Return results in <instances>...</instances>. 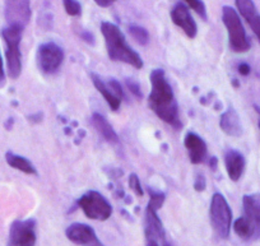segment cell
Masks as SVG:
<instances>
[{
	"label": "cell",
	"instance_id": "6da1fadb",
	"mask_svg": "<svg viewBox=\"0 0 260 246\" xmlns=\"http://www.w3.org/2000/svg\"><path fill=\"white\" fill-rule=\"evenodd\" d=\"M151 94L148 96V105L158 119L175 129H180L182 122L180 120L179 104L175 97L174 89L166 78V73L161 68L153 69L149 74Z\"/></svg>",
	"mask_w": 260,
	"mask_h": 246
},
{
	"label": "cell",
	"instance_id": "7a4b0ae2",
	"mask_svg": "<svg viewBox=\"0 0 260 246\" xmlns=\"http://www.w3.org/2000/svg\"><path fill=\"white\" fill-rule=\"evenodd\" d=\"M101 32L106 44L107 55L112 62L129 64L136 69H142L144 65L141 55L127 45L121 29L111 22H102Z\"/></svg>",
	"mask_w": 260,
	"mask_h": 246
},
{
	"label": "cell",
	"instance_id": "3957f363",
	"mask_svg": "<svg viewBox=\"0 0 260 246\" xmlns=\"http://www.w3.org/2000/svg\"><path fill=\"white\" fill-rule=\"evenodd\" d=\"M23 29L24 28L18 26H8L2 31V36L7 46V72L12 79H17L22 73L21 41Z\"/></svg>",
	"mask_w": 260,
	"mask_h": 246
},
{
	"label": "cell",
	"instance_id": "277c9868",
	"mask_svg": "<svg viewBox=\"0 0 260 246\" xmlns=\"http://www.w3.org/2000/svg\"><path fill=\"white\" fill-rule=\"evenodd\" d=\"M222 22L229 34V44L232 51L239 52V54L249 51L251 44H250V40L239 13L232 7L224 6L222 8Z\"/></svg>",
	"mask_w": 260,
	"mask_h": 246
},
{
	"label": "cell",
	"instance_id": "5b68a950",
	"mask_svg": "<svg viewBox=\"0 0 260 246\" xmlns=\"http://www.w3.org/2000/svg\"><path fill=\"white\" fill-rule=\"evenodd\" d=\"M209 220H211L212 228L218 237H230L232 227V210L226 198L219 193H214L211 199Z\"/></svg>",
	"mask_w": 260,
	"mask_h": 246
},
{
	"label": "cell",
	"instance_id": "8992f818",
	"mask_svg": "<svg viewBox=\"0 0 260 246\" xmlns=\"http://www.w3.org/2000/svg\"><path fill=\"white\" fill-rule=\"evenodd\" d=\"M78 207L87 218L94 221H107L112 214V205L96 190H89L78 199Z\"/></svg>",
	"mask_w": 260,
	"mask_h": 246
},
{
	"label": "cell",
	"instance_id": "52a82bcc",
	"mask_svg": "<svg viewBox=\"0 0 260 246\" xmlns=\"http://www.w3.org/2000/svg\"><path fill=\"white\" fill-rule=\"evenodd\" d=\"M37 67L45 74H55L64 62V50L55 42H45L37 49Z\"/></svg>",
	"mask_w": 260,
	"mask_h": 246
},
{
	"label": "cell",
	"instance_id": "ba28073f",
	"mask_svg": "<svg viewBox=\"0 0 260 246\" xmlns=\"http://www.w3.org/2000/svg\"><path fill=\"white\" fill-rule=\"evenodd\" d=\"M36 228L37 223L32 218L14 221L9 228L8 246H36Z\"/></svg>",
	"mask_w": 260,
	"mask_h": 246
},
{
	"label": "cell",
	"instance_id": "9c48e42d",
	"mask_svg": "<svg viewBox=\"0 0 260 246\" xmlns=\"http://www.w3.org/2000/svg\"><path fill=\"white\" fill-rule=\"evenodd\" d=\"M6 19L8 26L24 28L31 19L29 0H6Z\"/></svg>",
	"mask_w": 260,
	"mask_h": 246
},
{
	"label": "cell",
	"instance_id": "30bf717a",
	"mask_svg": "<svg viewBox=\"0 0 260 246\" xmlns=\"http://www.w3.org/2000/svg\"><path fill=\"white\" fill-rule=\"evenodd\" d=\"M170 17H171V21L177 27H180L189 39H194L197 36V34H198V26H197L194 18L190 14L189 8L184 3H177L172 8Z\"/></svg>",
	"mask_w": 260,
	"mask_h": 246
},
{
	"label": "cell",
	"instance_id": "8fae6325",
	"mask_svg": "<svg viewBox=\"0 0 260 246\" xmlns=\"http://www.w3.org/2000/svg\"><path fill=\"white\" fill-rule=\"evenodd\" d=\"M244 216L254 230V238L260 237V194L244 195L242 198Z\"/></svg>",
	"mask_w": 260,
	"mask_h": 246
},
{
	"label": "cell",
	"instance_id": "7c38bea8",
	"mask_svg": "<svg viewBox=\"0 0 260 246\" xmlns=\"http://www.w3.org/2000/svg\"><path fill=\"white\" fill-rule=\"evenodd\" d=\"M184 145L189 155V160L192 165H199L207 160L208 147L203 138L199 137L197 133L189 132L184 138Z\"/></svg>",
	"mask_w": 260,
	"mask_h": 246
},
{
	"label": "cell",
	"instance_id": "4fadbf2b",
	"mask_svg": "<svg viewBox=\"0 0 260 246\" xmlns=\"http://www.w3.org/2000/svg\"><path fill=\"white\" fill-rule=\"evenodd\" d=\"M65 236L69 241H72L76 245L86 246L93 240H96L97 235L94 232L93 227L86 223H72L67 230H65Z\"/></svg>",
	"mask_w": 260,
	"mask_h": 246
},
{
	"label": "cell",
	"instance_id": "5bb4252c",
	"mask_svg": "<svg viewBox=\"0 0 260 246\" xmlns=\"http://www.w3.org/2000/svg\"><path fill=\"white\" fill-rule=\"evenodd\" d=\"M235 3H236L239 13L247 22L250 28L256 36L257 41L260 42V14L255 7L254 2L252 0H235Z\"/></svg>",
	"mask_w": 260,
	"mask_h": 246
},
{
	"label": "cell",
	"instance_id": "9a60e30c",
	"mask_svg": "<svg viewBox=\"0 0 260 246\" xmlns=\"http://www.w3.org/2000/svg\"><path fill=\"white\" fill-rule=\"evenodd\" d=\"M144 232L147 240H165V228L161 218L157 214V210L147 205L146 209V223H144Z\"/></svg>",
	"mask_w": 260,
	"mask_h": 246
},
{
	"label": "cell",
	"instance_id": "2e32d148",
	"mask_svg": "<svg viewBox=\"0 0 260 246\" xmlns=\"http://www.w3.org/2000/svg\"><path fill=\"white\" fill-rule=\"evenodd\" d=\"M224 166L227 175L232 181H239L245 170V157L236 149H230L224 153Z\"/></svg>",
	"mask_w": 260,
	"mask_h": 246
},
{
	"label": "cell",
	"instance_id": "e0dca14e",
	"mask_svg": "<svg viewBox=\"0 0 260 246\" xmlns=\"http://www.w3.org/2000/svg\"><path fill=\"white\" fill-rule=\"evenodd\" d=\"M219 127H221L222 132L230 137H241L242 135L241 120H240L239 114L232 107H230L227 111L221 115Z\"/></svg>",
	"mask_w": 260,
	"mask_h": 246
},
{
	"label": "cell",
	"instance_id": "ac0fdd59",
	"mask_svg": "<svg viewBox=\"0 0 260 246\" xmlns=\"http://www.w3.org/2000/svg\"><path fill=\"white\" fill-rule=\"evenodd\" d=\"M89 75H91V79H92V83H93V86L96 87L97 91L102 95V97H104L105 101L107 102V105L111 107L112 111H117V110L120 109V105H121V100L112 94V91L110 89V87L107 86V82H105V80L102 79L99 74H96V73H91Z\"/></svg>",
	"mask_w": 260,
	"mask_h": 246
},
{
	"label": "cell",
	"instance_id": "d6986e66",
	"mask_svg": "<svg viewBox=\"0 0 260 246\" xmlns=\"http://www.w3.org/2000/svg\"><path fill=\"white\" fill-rule=\"evenodd\" d=\"M92 124L96 128L97 132L105 138V140H107L109 143L119 142V135L116 134V132L114 130L112 125L107 121V119L104 115L99 114V112H94V114L92 115Z\"/></svg>",
	"mask_w": 260,
	"mask_h": 246
},
{
	"label": "cell",
	"instance_id": "ffe728a7",
	"mask_svg": "<svg viewBox=\"0 0 260 246\" xmlns=\"http://www.w3.org/2000/svg\"><path fill=\"white\" fill-rule=\"evenodd\" d=\"M6 161L9 166L13 167V169L19 170V171L24 172V174L28 175H36L37 171L35 169V166L31 163V161L27 160V158L22 157V156L16 155L13 152H7L6 153Z\"/></svg>",
	"mask_w": 260,
	"mask_h": 246
},
{
	"label": "cell",
	"instance_id": "44dd1931",
	"mask_svg": "<svg viewBox=\"0 0 260 246\" xmlns=\"http://www.w3.org/2000/svg\"><path fill=\"white\" fill-rule=\"evenodd\" d=\"M234 231L240 238L242 240H250V238H254V230L250 226V223L245 220L244 217L237 218L234 222Z\"/></svg>",
	"mask_w": 260,
	"mask_h": 246
},
{
	"label": "cell",
	"instance_id": "7402d4cb",
	"mask_svg": "<svg viewBox=\"0 0 260 246\" xmlns=\"http://www.w3.org/2000/svg\"><path fill=\"white\" fill-rule=\"evenodd\" d=\"M127 29H129L130 36L133 37V39L136 40L139 45H142V46H146V45L149 42V34L144 27L137 26V24H132V26H129V28Z\"/></svg>",
	"mask_w": 260,
	"mask_h": 246
},
{
	"label": "cell",
	"instance_id": "603a6c76",
	"mask_svg": "<svg viewBox=\"0 0 260 246\" xmlns=\"http://www.w3.org/2000/svg\"><path fill=\"white\" fill-rule=\"evenodd\" d=\"M184 3L189 8H191L203 21H207L208 16H207V8L203 0H184Z\"/></svg>",
	"mask_w": 260,
	"mask_h": 246
},
{
	"label": "cell",
	"instance_id": "cb8c5ba5",
	"mask_svg": "<svg viewBox=\"0 0 260 246\" xmlns=\"http://www.w3.org/2000/svg\"><path fill=\"white\" fill-rule=\"evenodd\" d=\"M165 200H166V195L162 192H156V190L149 189V202L148 207H152L153 209L158 210L159 208H162Z\"/></svg>",
	"mask_w": 260,
	"mask_h": 246
},
{
	"label": "cell",
	"instance_id": "d4e9b609",
	"mask_svg": "<svg viewBox=\"0 0 260 246\" xmlns=\"http://www.w3.org/2000/svg\"><path fill=\"white\" fill-rule=\"evenodd\" d=\"M65 12L72 17H79L82 14V6L78 0H62Z\"/></svg>",
	"mask_w": 260,
	"mask_h": 246
},
{
	"label": "cell",
	"instance_id": "484cf974",
	"mask_svg": "<svg viewBox=\"0 0 260 246\" xmlns=\"http://www.w3.org/2000/svg\"><path fill=\"white\" fill-rule=\"evenodd\" d=\"M129 187L130 189L133 190L138 197H143L144 192L142 189V185H141V180H139L138 175L137 174H132L129 176Z\"/></svg>",
	"mask_w": 260,
	"mask_h": 246
},
{
	"label": "cell",
	"instance_id": "4316f807",
	"mask_svg": "<svg viewBox=\"0 0 260 246\" xmlns=\"http://www.w3.org/2000/svg\"><path fill=\"white\" fill-rule=\"evenodd\" d=\"M107 86L110 87V89H111L115 96L119 97L120 100L124 99V91H122L121 84H120L119 80H116L115 78H110L109 82H107Z\"/></svg>",
	"mask_w": 260,
	"mask_h": 246
},
{
	"label": "cell",
	"instance_id": "83f0119b",
	"mask_svg": "<svg viewBox=\"0 0 260 246\" xmlns=\"http://www.w3.org/2000/svg\"><path fill=\"white\" fill-rule=\"evenodd\" d=\"M125 83H126V87L129 88V91L134 95V96L138 97V99H142L143 95H142L141 86H139V83L137 82V80H134L133 78H127V79L125 80Z\"/></svg>",
	"mask_w": 260,
	"mask_h": 246
},
{
	"label": "cell",
	"instance_id": "f1b7e54d",
	"mask_svg": "<svg viewBox=\"0 0 260 246\" xmlns=\"http://www.w3.org/2000/svg\"><path fill=\"white\" fill-rule=\"evenodd\" d=\"M207 188V181H206V176L203 174H198L197 177H195L194 181V189L197 190L198 193L204 192Z\"/></svg>",
	"mask_w": 260,
	"mask_h": 246
},
{
	"label": "cell",
	"instance_id": "f546056e",
	"mask_svg": "<svg viewBox=\"0 0 260 246\" xmlns=\"http://www.w3.org/2000/svg\"><path fill=\"white\" fill-rule=\"evenodd\" d=\"M4 83H6V72H4L3 57H2V52H0V86H3Z\"/></svg>",
	"mask_w": 260,
	"mask_h": 246
},
{
	"label": "cell",
	"instance_id": "4dcf8cb0",
	"mask_svg": "<svg viewBox=\"0 0 260 246\" xmlns=\"http://www.w3.org/2000/svg\"><path fill=\"white\" fill-rule=\"evenodd\" d=\"M239 73L241 75H249L250 74V67L246 63H242L239 65Z\"/></svg>",
	"mask_w": 260,
	"mask_h": 246
},
{
	"label": "cell",
	"instance_id": "1f68e13d",
	"mask_svg": "<svg viewBox=\"0 0 260 246\" xmlns=\"http://www.w3.org/2000/svg\"><path fill=\"white\" fill-rule=\"evenodd\" d=\"M94 3L99 7H101V8H107V7L111 6L112 2L111 0H94Z\"/></svg>",
	"mask_w": 260,
	"mask_h": 246
},
{
	"label": "cell",
	"instance_id": "d6a6232c",
	"mask_svg": "<svg viewBox=\"0 0 260 246\" xmlns=\"http://www.w3.org/2000/svg\"><path fill=\"white\" fill-rule=\"evenodd\" d=\"M82 37H83L84 41H87L88 44H93L94 42L93 36H92V34H89V32H84V34L82 35Z\"/></svg>",
	"mask_w": 260,
	"mask_h": 246
},
{
	"label": "cell",
	"instance_id": "836d02e7",
	"mask_svg": "<svg viewBox=\"0 0 260 246\" xmlns=\"http://www.w3.org/2000/svg\"><path fill=\"white\" fill-rule=\"evenodd\" d=\"M86 246H105V245L99 240V238H96V240H93L92 242H89L88 245H86Z\"/></svg>",
	"mask_w": 260,
	"mask_h": 246
},
{
	"label": "cell",
	"instance_id": "e575fe53",
	"mask_svg": "<svg viewBox=\"0 0 260 246\" xmlns=\"http://www.w3.org/2000/svg\"><path fill=\"white\" fill-rule=\"evenodd\" d=\"M217 162H218V161H217V158L213 157L211 160V162H209V166H211L213 170H216L217 169Z\"/></svg>",
	"mask_w": 260,
	"mask_h": 246
},
{
	"label": "cell",
	"instance_id": "d590c367",
	"mask_svg": "<svg viewBox=\"0 0 260 246\" xmlns=\"http://www.w3.org/2000/svg\"><path fill=\"white\" fill-rule=\"evenodd\" d=\"M146 246H159L158 241L156 240H147V245Z\"/></svg>",
	"mask_w": 260,
	"mask_h": 246
},
{
	"label": "cell",
	"instance_id": "8d00e7d4",
	"mask_svg": "<svg viewBox=\"0 0 260 246\" xmlns=\"http://www.w3.org/2000/svg\"><path fill=\"white\" fill-rule=\"evenodd\" d=\"M254 107H255V110H256L257 115H259V129H260V109L257 106H254Z\"/></svg>",
	"mask_w": 260,
	"mask_h": 246
},
{
	"label": "cell",
	"instance_id": "74e56055",
	"mask_svg": "<svg viewBox=\"0 0 260 246\" xmlns=\"http://www.w3.org/2000/svg\"><path fill=\"white\" fill-rule=\"evenodd\" d=\"M111 2H112V3H114V2H116V0H111Z\"/></svg>",
	"mask_w": 260,
	"mask_h": 246
},
{
	"label": "cell",
	"instance_id": "f35d334b",
	"mask_svg": "<svg viewBox=\"0 0 260 246\" xmlns=\"http://www.w3.org/2000/svg\"><path fill=\"white\" fill-rule=\"evenodd\" d=\"M164 246H170V245H167V243H165V245Z\"/></svg>",
	"mask_w": 260,
	"mask_h": 246
}]
</instances>
